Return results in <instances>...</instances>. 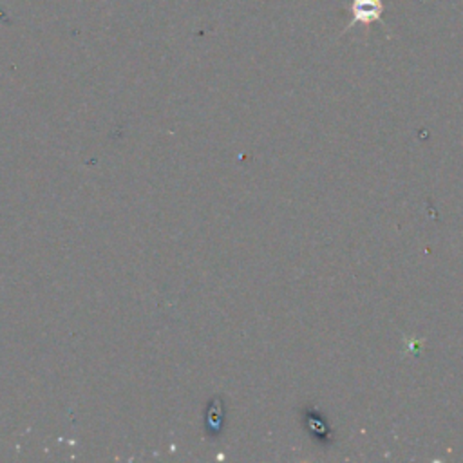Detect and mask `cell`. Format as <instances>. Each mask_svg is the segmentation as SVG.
<instances>
[{
  "mask_svg": "<svg viewBox=\"0 0 463 463\" xmlns=\"http://www.w3.org/2000/svg\"><path fill=\"white\" fill-rule=\"evenodd\" d=\"M349 9H351V22L344 27V31L340 34L347 33L354 25L369 27L374 22L382 24L383 29L387 33H391L389 27L385 25V22L382 20V14H383V9H385L383 0H349Z\"/></svg>",
  "mask_w": 463,
  "mask_h": 463,
  "instance_id": "obj_1",
  "label": "cell"
}]
</instances>
